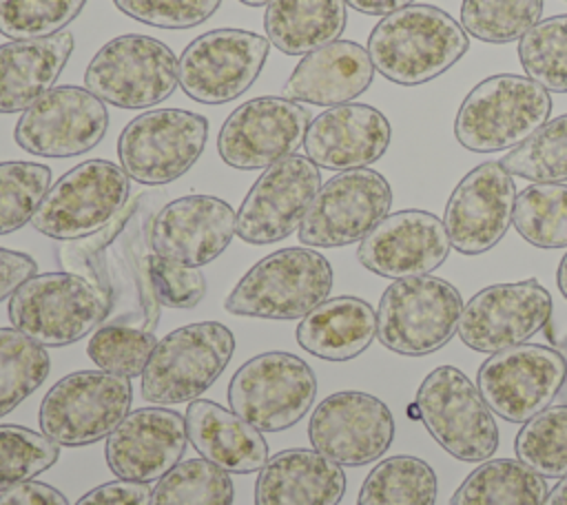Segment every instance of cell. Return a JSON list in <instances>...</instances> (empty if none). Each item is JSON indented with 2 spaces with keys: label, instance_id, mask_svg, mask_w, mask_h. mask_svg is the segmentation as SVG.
Wrapping results in <instances>:
<instances>
[{
  "label": "cell",
  "instance_id": "cell-1",
  "mask_svg": "<svg viewBox=\"0 0 567 505\" xmlns=\"http://www.w3.org/2000/svg\"><path fill=\"white\" fill-rule=\"evenodd\" d=\"M470 49V38L461 22L434 4H410L372 29L368 53L374 71L401 86L425 84Z\"/></svg>",
  "mask_w": 567,
  "mask_h": 505
},
{
  "label": "cell",
  "instance_id": "cell-2",
  "mask_svg": "<svg viewBox=\"0 0 567 505\" xmlns=\"http://www.w3.org/2000/svg\"><path fill=\"white\" fill-rule=\"evenodd\" d=\"M549 91L527 75H489L461 102L454 137L474 153L505 151L536 133L549 120Z\"/></svg>",
  "mask_w": 567,
  "mask_h": 505
},
{
  "label": "cell",
  "instance_id": "cell-3",
  "mask_svg": "<svg viewBox=\"0 0 567 505\" xmlns=\"http://www.w3.org/2000/svg\"><path fill=\"white\" fill-rule=\"evenodd\" d=\"M332 266L312 248H281L259 259L228 292L230 315L259 319H303L328 299Z\"/></svg>",
  "mask_w": 567,
  "mask_h": 505
},
{
  "label": "cell",
  "instance_id": "cell-4",
  "mask_svg": "<svg viewBox=\"0 0 567 505\" xmlns=\"http://www.w3.org/2000/svg\"><path fill=\"white\" fill-rule=\"evenodd\" d=\"M13 328L44 348L80 341L111 315L106 297L73 272H44L27 279L9 299Z\"/></svg>",
  "mask_w": 567,
  "mask_h": 505
},
{
  "label": "cell",
  "instance_id": "cell-5",
  "mask_svg": "<svg viewBox=\"0 0 567 505\" xmlns=\"http://www.w3.org/2000/svg\"><path fill=\"white\" fill-rule=\"evenodd\" d=\"M461 312V292L450 281L432 275L394 279L377 308V339L396 354L423 357L450 343Z\"/></svg>",
  "mask_w": 567,
  "mask_h": 505
},
{
  "label": "cell",
  "instance_id": "cell-6",
  "mask_svg": "<svg viewBox=\"0 0 567 505\" xmlns=\"http://www.w3.org/2000/svg\"><path fill=\"white\" fill-rule=\"evenodd\" d=\"M416 412L432 439L465 463H483L498 450V425L478 385L454 365L434 368L419 385Z\"/></svg>",
  "mask_w": 567,
  "mask_h": 505
},
{
  "label": "cell",
  "instance_id": "cell-7",
  "mask_svg": "<svg viewBox=\"0 0 567 505\" xmlns=\"http://www.w3.org/2000/svg\"><path fill=\"white\" fill-rule=\"evenodd\" d=\"M235 352L233 332L219 321L182 326L157 341L142 372V396L153 405H175L202 396L226 370Z\"/></svg>",
  "mask_w": 567,
  "mask_h": 505
},
{
  "label": "cell",
  "instance_id": "cell-8",
  "mask_svg": "<svg viewBox=\"0 0 567 505\" xmlns=\"http://www.w3.org/2000/svg\"><path fill=\"white\" fill-rule=\"evenodd\" d=\"M179 58L157 38L124 33L91 58L84 86L120 109H148L173 95Z\"/></svg>",
  "mask_w": 567,
  "mask_h": 505
},
{
  "label": "cell",
  "instance_id": "cell-9",
  "mask_svg": "<svg viewBox=\"0 0 567 505\" xmlns=\"http://www.w3.org/2000/svg\"><path fill=\"white\" fill-rule=\"evenodd\" d=\"M128 195L131 177L122 166L86 159L49 188L31 224L51 239H82L104 228L128 204Z\"/></svg>",
  "mask_w": 567,
  "mask_h": 505
},
{
  "label": "cell",
  "instance_id": "cell-10",
  "mask_svg": "<svg viewBox=\"0 0 567 505\" xmlns=\"http://www.w3.org/2000/svg\"><path fill=\"white\" fill-rule=\"evenodd\" d=\"M131 381L104 370L60 379L40 403V430L58 445L78 447L106 439L131 410Z\"/></svg>",
  "mask_w": 567,
  "mask_h": 505
},
{
  "label": "cell",
  "instance_id": "cell-11",
  "mask_svg": "<svg viewBox=\"0 0 567 505\" xmlns=\"http://www.w3.org/2000/svg\"><path fill=\"white\" fill-rule=\"evenodd\" d=\"M317 396L312 368L290 352H264L233 374L228 403L235 414L259 432L292 427Z\"/></svg>",
  "mask_w": 567,
  "mask_h": 505
},
{
  "label": "cell",
  "instance_id": "cell-12",
  "mask_svg": "<svg viewBox=\"0 0 567 505\" xmlns=\"http://www.w3.org/2000/svg\"><path fill=\"white\" fill-rule=\"evenodd\" d=\"M208 120L184 109H153L133 117L117 140L124 173L146 186L182 177L204 153Z\"/></svg>",
  "mask_w": 567,
  "mask_h": 505
},
{
  "label": "cell",
  "instance_id": "cell-13",
  "mask_svg": "<svg viewBox=\"0 0 567 505\" xmlns=\"http://www.w3.org/2000/svg\"><path fill=\"white\" fill-rule=\"evenodd\" d=\"M565 377V354L540 343H520L494 352L476 372L485 403L509 423H525L549 408L558 399Z\"/></svg>",
  "mask_w": 567,
  "mask_h": 505
},
{
  "label": "cell",
  "instance_id": "cell-14",
  "mask_svg": "<svg viewBox=\"0 0 567 505\" xmlns=\"http://www.w3.org/2000/svg\"><path fill=\"white\" fill-rule=\"evenodd\" d=\"M270 40L246 29H213L195 38L177 64L179 89L195 102L224 104L259 78Z\"/></svg>",
  "mask_w": 567,
  "mask_h": 505
},
{
  "label": "cell",
  "instance_id": "cell-15",
  "mask_svg": "<svg viewBox=\"0 0 567 505\" xmlns=\"http://www.w3.org/2000/svg\"><path fill=\"white\" fill-rule=\"evenodd\" d=\"M392 206L388 179L372 168L341 171L315 195L301 226L299 241L319 248H339L361 241Z\"/></svg>",
  "mask_w": 567,
  "mask_h": 505
},
{
  "label": "cell",
  "instance_id": "cell-16",
  "mask_svg": "<svg viewBox=\"0 0 567 505\" xmlns=\"http://www.w3.org/2000/svg\"><path fill=\"white\" fill-rule=\"evenodd\" d=\"M109 128L104 102L86 86L62 84L35 100L13 128L20 148L40 157H73L95 148Z\"/></svg>",
  "mask_w": 567,
  "mask_h": 505
},
{
  "label": "cell",
  "instance_id": "cell-17",
  "mask_svg": "<svg viewBox=\"0 0 567 505\" xmlns=\"http://www.w3.org/2000/svg\"><path fill=\"white\" fill-rule=\"evenodd\" d=\"M310 122V111L284 95L248 100L221 124L219 157L239 171L268 168L303 144Z\"/></svg>",
  "mask_w": 567,
  "mask_h": 505
},
{
  "label": "cell",
  "instance_id": "cell-18",
  "mask_svg": "<svg viewBox=\"0 0 567 505\" xmlns=\"http://www.w3.org/2000/svg\"><path fill=\"white\" fill-rule=\"evenodd\" d=\"M319 166L306 155H288L268 166L237 213V235L246 244H275L299 230L317 190Z\"/></svg>",
  "mask_w": 567,
  "mask_h": 505
},
{
  "label": "cell",
  "instance_id": "cell-19",
  "mask_svg": "<svg viewBox=\"0 0 567 505\" xmlns=\"http://www.w3.org/2000/svg\"><path fill=\"white\" fill-rule=\"evenodd\" d=\"M551 306V295L536 279L494 284L463 306L456 334L467 348L494 354L540 332Z\"/></svg>",
  "mask_w": 567,
  "mask_h": 505
},
{
  "label": "cell",
  "instance_id": "cell-20",
  "mask_svg": "<svg viewBox=\"0 0 567 505\" xmlns=\"http://www.w3.org/2000/svg\"><path fill=\"white\" fill-rule=\"evenodd\" d=\"M308 439L317 452L339 465H368L390 450L394 416L374 394L334 392L310 414Z\"/></svg>",
  "mask_w": 567,
  "mask_h": 505
},
{
  "label": "cell",
  "instance_id": "cell-21",
  "mask_svg": "<svg viewBox=\"0 0 567 505\" xmlns=\"http://www.w3.org/2000/svg\"><path fill=\"white\" fill-rule=\"evenodd\" d=\"M516 204V184L501 162H483L452 190L445 206V230L461 255L492 250L507 233Z\"/></svg>",
  "mask_w": 567,
  "mask_h": 505
},
{
  "label": "cell",
  "instance_id": "cell-22",
  "mask_svg": "<svg viewBox=\"0 0 567 505\" xmlns=\"http://www.w3.org/2000/svg\"><path fill=\"white\" fill-rule=\"evenodd\" d=\"M450 237L434 213L408 208L383 217L357 248L363 268L379 277L405 279L436 270L450 255Z\"/></svg>",
  "mask_w": 567,
  "mask_h": 505
},
{
  "label": "cell",
  "instance_id": "cell-23",
  "mask_svg": "<svg viewBox=\"0 0 567 505\" xmlns=\"http://www.w3.org/2000/svg\"><path fill=\"white\" fill-rule=\"evenodd\" d=\"M188 432L184 414L164 405L137 408L106 436L109 470L122 481L151 483L173 470L184 450Z\"/></svg>",
  "mask_w": 567,
  "mask_h": 505
},
{
  "label": "cell",
  "instance_id": "cell-24",
  "mask_svg": "<svg viewBox=\"0 0 567 505\" xmlns=\"http://www.w3.org/2000/svg\"><path fill=\"white\" fill-rule=\"evenodd\" d=\"M237 233V213L213 195H186L168 202L151 224L153 252L184 264L204 266L217 259Z\"/></svg>",
  "mask_w": 567,
  "mask_h": 505
},
{
  "label": "cell",
  "instance_id": "cell-25",
  "mask_svg": "<svg viewBox=\"0 0 567 505\" xmlns=\"http://www.w3.org/2000/svg\"><path fill=\"white\" fill-rule=\"evenodd\" d=\"M392 140L388 117L370 104H337L312 117L303 148L319 168L352 171L383 157Z\"/></svg>",
  "mask_w": 567,
  "mask_h": 505
},
{
  "label": "cell",
  "instance_id": "cell-26",
  "mask_svg": "<svg viewBox=\"0 0 567 505\" xmlns=\"http://www.w3.org/2000/svg\"><path fill=\"white\" fill-rule=\"evenodd\" d=\"M374 78L368 49L334 40L306 53L284 84V97L317 106H337L361 95Z\"/></svg>",
  "mask_w": 567,
  "mask_h": 505
},
{
  "label": "cell",
  "instance_id": "cell-27",
  "mask_svg": "<svg viewBox=\"0 0 567 505\" xmlns=\"http://www.w3.org/2000/svg\"><path fill=\"white\" fill-rule=\"evenodd\" d=\"M343 494L346 472L339 463L315 447H292L259 470L255 505H337Z\"/></svg>",
  "mask_w": 567,
  "mask_h": 505
},
{
  "label": "cell",
  "instance_id": "cell-28",
  "mask_svg": "<svg viewBox=\"0 0 567 505\" xmlns=\"http://www.w3.org/2000/svg\"><path fill=\"white\" fill-rule=\"evenodd\" d=\"M184 419L193 447L217 467L233 474H250L266 465V439L233 410L208 399H195L186 408Z\"/></svg>",
  "mask_w": 567,
  "mask_h": 505
},
{
  "label": "cell",
  "instance_id": "cell-29",
  "mask_svg": "<svg viewBox=\"0 0 567 505\" xmlns=\"http://www.w3.org/2000/svg\"><path fill=\"white\" fill-rule=\"evenodd\" d=\"M73 51L69 31L0 44V113L27 111L53 89Z\"/></svg>",
  "mask_w": 567,
  "mask_h": 505
},
{
  "label": "cell",
  "instance_id": "cell-30",
  "mask_svg": "<svg viewBox=\"0 0 567 505\" xmlns=\"http://www.w3.org/2000/svg\"><path fill=\"white\" fill-rule=\"evenodd\" d=\"M377 337L374 308L350 295L332 297L310 310L297 326V343L326 361L359 357Z\"/></svg>",
  "mask_w": 567,
  "mask_h": 505
},
{
  "label": "cell",
  "instance_id": "cell-31",
  "mask_svg": "<svg viewBox=\"0 0 567 505\" xmlns=\"http://www.w3.org/2000/svg\"><path fill=\"white\" fill-rule=\"evenodd\" d=\"M346 22V0H270L264 13L270 44L286 55H306L339 40Z\"/></svg>",
  "mask_w": 567,
  "mask_h": 505
},
{
  "label": "cell",
  "instance_id": "cell-32",
  "mask_svg": "<svg viewBox=\"0 0 567 505\" xmlns=\"http://www.w3.org/2000/svg\"><path fill=\"white\" fill-rule=\"evenodd\" d=\"M547 481L518 458H487L456 487L450 505H543Z\"/></svg>",
  "mask_w": 567,
  "mask_h": 505
},
{
  "label": "cell",
  "instance_id": "cell-33",
  "mask_svg": "<svg viewBox=\"0 0 567 505\" xmlns=\"http://www.w3.org/2000/svg\"><path fill=\"white\" fill-rule=\"evenodd\" d=\"M439 481L430 463L396 454L377 463L365 476L357 505H434Z\"/></svg>",
  "mask_w": 567,
  "mask_h": 505
},
{
  "label": "cell",
  "instance_id": "cell-34",
  "mask_svg": "<svg viewBox=\"0 0 567 505\" xmlns=\"http://www.w3.org/2000/svg\"><path fill=\"white\" fill-rule=\"evenodd\" d=\"M49 370L44 346L18 328H0V419L38 390Z\"/></svg>",
  "mask_w": 567,
  "mask_h": 505
},
{
  "label": "cell",
  "instance_id": "cell-35",
  "mask_svg": "<svg viewBox=\"0 0 567 505\" xmlns=\"http://www.w3.org/2000/svg\"><path fill=\"white\" fill-rule=\"evenodd\" d=\"M230 472L206 458H186L168 470L151 492V505H233Z\"/></svg>",
  "mask_w": 567,
  "mask_h": 505
},
{
  "label": "cell",
  "instance_id": "cell-36",
  "mask_svg": "<svg viewBox=\"0 0 567 505\" xmlns=\"http://www.w3.org/2000/svg\"><path fill=\"white\" fill-rule=\"evenodd\" d=\"M514 228L536 248H567V184H532L516 195Z\"/></svg>",
  "mask_w": 567,
  "mask_h": 505
},
{
  "label": "cell",
  "instance_id": "cell-37",
  "mask_svg": "<svg viewBox=\"0 0 567 505\" xmlns=\"http://www.w3.org/2000/svg\"><path fill=\"white\" fill-rule=\"evenodd\" d=\"M501 164L509 175L534 184L567 182V113L547 120L536 133L514 146Z\"/></svg>",
  "mask_w": 567,
  "mask_h": 505
},
{
  "label": "cell",
  "instance_id": "cell-38",
  "mask_svg": "<svg viewBox=\"0 0 567 505\" xmlns=\"http://www.w3.org/2000/svg\"><path fill=\"white\" fill-rule=\"evenodd\" d=\"M516 458L545 478L567 476V403L549 405L523 423Z\"/></svg>",
  "mask_w": 567,
  "mask_h": 505
},
{
  "label": "cell",
  "instance_id": "cell-39",
  "mask_svg": "<svg viewBox=\"0 0 567 505\" xmlns=\"http://www.w3.org/2000/svg\"><path fill=\"white\" fill-rule=\"evenodd\" d=\"M518 60L545 91L567 93V13L536 22L518 42Z\"/></svg>",
  "mask_w": 567,
  "mask_h": 505
},
{
  "label": "cell",
  "instance_id": "cell-40",
  "mask_svg": "<svg viewBox=\"0 0 567 505\" xmlns=\"http://www.w3.org/2000/svg\"><path fill=\"white\" fill-rule=\"evenodd\" d=\"M540 13L543 0H463L461 27L476 40L507 44L540 22Z\"/></svg>",
  "mask_w": 567,
  "mask_h": 505
},
{
  "label": "cell",
  "instance_id": "cell-41",
  "mask_svg": "<svg viewBox=\"0 0 567 505\" xmlns=\"http://www.w3.org/2000/svg\"><path fill=\"white\" fill-rule=\"evenodd\" d=\"M155 346L157 339L153 330L111 321L93 330L86 354L100 370L133 379L144 372Z\"/></svg>",
  "mask_w": 567,
  "mask_h": 505
},
{
  "label": "cell",
  "instance_id": "cell-42",
  "mask_svg": "<svg viewBox=\"0 0 567 505\" xmlns=\"http://www.w3.org/2000/svg\"><path fill=\"white\" fill-rule=\"evenodd\" d=\"M51 188V168L38 162H0V235L33 219Z\"/></svg>",
  "mask_w": 567,
  "mask_h": 505
},
{
  "label": "cell",
  "instance_id": "cell-43",
  "mask_svg": "<svg viewBox=\"0 0 567 505\" xmlns=\"http://www.w3.org/2000/svg\"><path fill=\"white\" fill-rule=\"evenodd\" d=\"M146 195H137L133 202H128L104 228H100L97 233L82 237V239H73L66 241L64 246L58 248V259L60 264L66 268V272L80 275L82 279H86L89 284H93L109 301L111 310H113V281L111 275L106 270L104 257L102 252L106 250V246H111V241L126 228V224L135 217V213L140 210V204L144 202Z\"/></svg>",
  "mask_w": 567,
  "mask_h": 505
},
{
  "label": "cell",
  "instance_id": "cell-44",
  "mask_svg": "<svg viewBox=\"0 0 567 505\" xmlns=\"http://www.w3.org/2000/svg\"><path fill=\"white\" fill-rule=\"evenodd\" d=\"M60 456V445L44 432L0 425V492L33 481Z\"/></svg>",
  "mask_w": 567,
  "mask_h": 505
},
{
  "label": "cell",
  "instance_id": "cell-45",
  "mask_svg": "<svg viewBox=\"0 0 567 505\" xmlns=\"http://www.w3.org/2000/svg\"><path fill=\"white\" fill-rule=\"evenodd\" d=\"M86 0H0V33L9 40H38L62 33Z\"/></svg>",
  "mask_w": 567,
  "mask_h": 505
},
{
  "label": "cell",
  "instance_id": "cell-46",
  "mask_svg": "<svg viewBox=\"0 0 567 505\" xmlns=\"http://www.w3.org/2000/svg\"><path fill=\"white\" fill-rule=\"evenodd\" d=\"M128 18L157 29H190L206 22L221 0H113Z\"/></svg>",
  "mask_w": 567,
  "mask_h": 505
},
{
  "label": "cell",
  "instance_id": "cell-47",
  "mask_svg": "<svg viewBox=\"0 0 567 505\" xmlns=\"http://www.w3.org/2000/svg\"><path fill=\"white\" fill-rule=\"evenodd\" d=\"M148 275L153 292L162 306L186 310L197 306L206 295V279L195 266H184L151 252Z\"/></svg>",
  "mask_w": 567,
  "mask_h": 505
},
{
  "label": "cell",
  "instance_id": "cell-48",
  "mask_svg": "<svg viewBox=\"0 0 567 505\" xmlns=\"http://www.w3.org/2000/svg\"><path fill=\"white\" fill-rule=\"evenodd\" d=\"M151 485L135 481H111L86 492L75 505H151Z\"/></svg>",
  "mask_w": 567,
  "mask_h": 505
},
{
  "label": "cell",
  "instance_id": "cell-49",
  "mask_svg": "<svg viewBox=\"0 0 567 505\" xmlns=\"http://www.w3.org/2000/svg\"><path fill=\"white\" fill-rule=\"evenodd\" d=\"M33 275H38V264L33 257L0 248V301L11 299V295Z\"/></svg>",
  "mask_w": 567,
  "mask_h": 505
},
{
  "label": "cell",
  "instance_id": "cell-50",
  "mask_svg": "<svg viewBox=\"0 0 567 505\" xmlns=\"http://www.w3.org/2000/svg\"><path fill=\"white\" fill-rule=\"evenodd\" d=\"M0 505H69L66 496L49 483L27 481L0 494Z\"/></svg>",
  "mask_w": 567,
  "mask_h": 505
},
{
  "label": "cell",
  "instance_id": "cell-51",
  "mask_svg": "<svg viewBox=\"0 0 567 505\" xmlns=\"http://www.w3.org/2000/svg\"><path fill=\"white\" fill-rule=\"evenodd\" d=\"M414 0H346L348 7H352L359 13L365 16H390L399 9L410 7Z\"/></svg>",
  "mask_w": 567,
  "mask_h": 505
},
{
  "label": "cell",
  "instance_id": "cell-52",
  "mask_svg": "<svg viewBox=\"0 0 567 505\" xmlns=\"http://www.w3.org/2000/svg\"><path fill=\"white\" fill-rule=\"evenodd\" d=\"M543 505H567V476H563L556 487L549 489L547 498Z\"/></svg>",
  "mask_w": 567,
  "mask_h": 505
},
{
  "label": "cell",
  "instance_id": "cell-53",
  "mask_svg": "<svg viewBox=\"0 0 567 505\" xmlns=\"http://www.w3.org/2000/svg\"><path fill=\"white\" fill-rule=\"evenodd\" d=\"M556 284H558V290L563 292V297L567 299V255L560 259L558 264V272H556Z\"/></svg>",
  "mask_w": 567,
  "mask_h": 505
},
{
  "label": "cell",
  "instance_id": "cell-54",
  "mask_svg": "<svg viewBox=\"0 0 567 505\" xmlns=\"http://www.w3.org/2000/svg\"><path fill=\"white\" fill-rule=\"evenodd\" d=\"M558 350L565 354V361H567V334L558 341ZM558 399H560V403H567V377H565V383H563V388H560V392H558Z\"/></svg>",
  "mask_w": 567,
  "mask_h": 505
},
{
  "label": "cell",
  "instance_id": "cell-55",
  "mask_svg": "<svg viewBox=\"0 0 567 505\" xmlns=\"http://www.w3.org/2000/svg\"><path fill=\"white\" fill-rule=\"evenodd\" d=\"M239 2H244L248 7H261V4H268L270 0H239Z\"/></svg>",
  "mask_w": 567,
  "mask_h": 505
}]
</instances>
